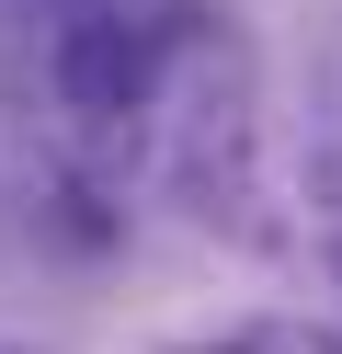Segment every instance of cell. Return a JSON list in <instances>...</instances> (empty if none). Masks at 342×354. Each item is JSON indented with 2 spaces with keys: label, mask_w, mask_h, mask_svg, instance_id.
Returning a JSON list of instances; mask_svg holds the SVG:
<instances>
[{
  "label": "cell",
  "mask_w": 342,
  "mask_h": 354,
  "mask_svg": "<svg viewBox=\"0 0 342 354\" xmlns=\"http://www.w3.org/2000/svg\"><path fill=\"white\" fill-rule=\"evenodd\" d=\"M263 354H342L331 331H296V320H263Z\"/></svg>",
  "instance_id": "7a4b0ae2"
},
{
  "label": "cell",
  "mask_w": 342,
  "mask_h": 354,
  "mask_svg": "<svg viewBox=\"0 0 342 354\" xmlns=\"http://www.w3.org/2000/svg\"><path fill=\"white\" fill-rule=\"evenodd\" d=\"M57 92L80 103V115H137V103L160 92V35L126 24V12H80V24L57 35Z\"/></svg>",
  "instance_id": "6da1fadb"
},
{
  "label": "cell",
  "mask_w": 342,
  "mask_h": 354,
  "mask_svg": "<svg viewBox=\"0 0 342 354\" xmlns=\"http://www.w3.org/2000/svg\"><path fill=\"white\" fill-rule=\"evenodd\" d=\"M331 274H342V240H331Z\"/></svg>",
  "instance_id": "3957f363"
},
{
  "label": "cell",
  "mask_w": 342,
  "mask_h": 354,
  "mask_svg": "<svg viewBox=\"0 0 342 354\" xmlns=\"http://www.w3.org/2000/svg\"><path fill=\"white\" fill-rule=\"evenodd\" d=\"M0 354H12V343H0Z\"/></svg>",
  "instance_id": "277c9868"
}]
</instances>
